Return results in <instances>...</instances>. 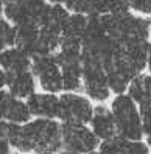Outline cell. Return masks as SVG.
I'll return each mask as SVG.
<instances>
[{"instance_id": "1", "label": "cell", "mask_w": 151, "mask_h": 154, "mask_svg": "<svg viewBox=\"0 0 151 154\" xmlns=\"http://www.w3.org/2000/svg\"><path fill=\"white\" fill-rule=\"evenodd\" d=\"M6 139L16 149L38 154H56L64 146L63 129L51 119H38L25 126L8 122Z\"/></svg>"}, {"instance_id": "2", "label": "cell", "mask_w": 151, "mask_h": 154, "mask_svg": "<svg viewBox=\"0 0 151 154\" xmlns=\"http://www.w3.org/2000/svg\"><path fill=\"white\" fill-rule=\"evenodd\" d=\"M111 111L115 119L117 135L126 140H140L143 137V123L137 103L128 94L117 95L111 103Z\"/></svg>"}, {"instance_id": "3", "label": "cell", "mask_w": 151, "mask_h": 154, "mask_svg": "<svg viewBox=\"0 0 151 154\" xmlns=\"http://www.w3.org/2000/svg\"><path fill=\"white\" fill-rule=\"evenodd\" d=\"M94 107L89 98L78 94H64L59 97L58 119L67 125H86L91 123Z\"/></svg>"}, {"instance_id": "4", "label": "cell", "mask_w": 151, "mask_h": 154, "mask_svg": "<svg viewBox=\"0 0 151 154\" xmlns=\"http://www.w3.org/2000/svg\"><path fill=\"white\" fill-rule=\"evenodd\" d=\"M83 59V89L95 101H106L111 95L104 67L94 59Z\"/></svg>"}, {"instance_id": "5", "label": "cell", "mask_w": 151, "mask_h": 154, "mask_svg": "<svg viewBox=\"0 0 151 154\" xmlns=\"http://www.w3.org/2000/svg\"><path fill=\"white\" fill-rule=\"evenodd\" d=\"M33 73L39 76V84L47 92H58L64 89L63 84V72L58 64L56 55H42L33 58L31 62Z\"/></svg>"}, {"instance_id": "6", "label": "cell", "mask_w": 151, "mask_h": 154, "mask_svg": "<svg viewBox=\"0 0 151 154\" xmlns=\"http://www.w3.org/2000/svg\"><path fill=\"white\" fill-rule=\"evenodd\" d=\"M63 129V145L64 148L72 149L78 154L94 152L100 145V139L94 134L92 129L86 128V125H67L61 126Z\"/></svg>"}, {"instance_id": "7", "label": "cell", "mask_w": 151, "mask_h": 154, "mask_svg": "<svg viewBox=\"0 0 151 154\" xmlns=\"http://www.w3.org/2000/svg\"><path fill=\"white\" fill-rule=\"evenodd\" d=\"M91 128H92L94 134L103 142L117 137V126H115L114 114L104 104H98L97 107H94Z\"/></svg>"}, {"instance_id": "8", "label": "cell", "mask_w": 151, "mask_h": 154, "mask_svg": "<svg viewBox=\"0 0 151 154\" xmlns=\"http://www.w3.org/2000/svg\"><path fill=\"white\" fill-rule=\"evenodd\" d=\"M33 59L26 53L17 47L6 48L0 53V66L8 75H16L22 72H28Z\"/></svg>"}, {"instance_id": "9", "label": "cell", "mask_w": 151, "mask_h": 154, "mask_svg": "<svg viewBox=\"0 0 151 154\" xmlns=\"http://www.w3.org/2000/svg\"><path fill=\"white\" fill-rule=\"evenodd\" d=\"M59 98L51 94H33L26 100V106L31 115H38L42 119H53L58 117Z\"/></svg>"}, {"instance_id": "10", "label": "cell", "mask_w": 151, "mask_h": 154, "mask_svg": "<svg viewBox=\"0 0 151 154\" xmlns=\"http://www.w3.org/2000/svg\"><path fill=\"white\" fill-rule=\"evenodd\" d=\"M16 47L23 50L31 59L38 53V42H39V26L34 23H25L16 26Z\"/></svg>"}, {"instance_id": "11", "label": "cell", "mask_w": 151, "mask_h": 154, "mask_svg": "<svg viewBox=\"0 0 151 154\" xmlns=\"http://www.w3.org/2000/svg\"><path fill=\"white\" fill-rule=\"evenodd\" d=\"M8 75V73H6ZM8 92L14 95L16 98H28L34 94V78L33 73L28 72H22V73L16 75H8Z\"/></svg>"}, {"instance_id": "12", "label": "cell", "mask_w": 151, "mask_h": 154, "mask_svg": "<svg viewBox=\"0 0 151 154\" xmlns=\"http://www.w3.org/2000/svg\"><path fill=\"white\" fill-rule=\"evenodd\" d=\"M128 95L137 104L151 101V73L137 75L128 87Z\"/></svg>"}, {"instance_id": "13", "label": "cell", "mask_w": 151, "mask_h": 154, "mask_svg": "<svg viewBox=\"0 0 151 154\" xmlns=\"http://www.w3.org/2000/svg\"><path fill=\"white\" fill-rule=\"evenodd\" d=\"M3 13L6 19L11 20L16 26L33 23L26 13V0H3Z\"/></svg>"}, {"instance_id": "14", "label": "cell", "mask_w": 151, "mask_h": 154, "mask_svg": "<svg viewBox=\"0 0 151 154\" xmlns=\"http://www.w3.org/2000/svg\"><path fill=\"white\" fill-rule=\"evenodd\" d=\"M87 22H89V17L86 14L73 13L69 17V20L63 30V38H73V39L83 41L86 28H87Z\"/></svg>"}, {"instance_id": "15", "label": "cell", "mask_w": 151, "mask_h": 154, "mask_svg": "<svg viewBox=\"0 0 151 154\" xmlns=\"http://www.w3.org/2000/svg\"><path fill=\"white\" fill-rule=\"evenodd\" d=\"M50 8L51 6H48L44 0H26V13H28V17L39 28L47 23Z\"/></svg>"}, {"instance_id": "16", "label": "cell", "mask_w": 151, "mask_h": 154, "mask_svg": "<svg viewBox=\"0 0 151 154\" xmlns=\"http://www.w3.org/2000/svg\"><path fill=\"white\" fill-rule=\"evenodd\" d=\"M69 17H70V14H69L67 8L56 3V5H53L50 8L48 20H47V23L44 26H48V28L55 30V31H59L61 34H63V30H64V26H66V23L69 20Z\"/></svg>"}, {"instance_id": "17", "label": "cell", "mask_w": 151, "mask_h": 154, "mask_svg": "<svg viewBox=\"0 0 151 154\" xmlns=\"http://www.w3.org/2000/svg\"><path fill=\"white\" fill-rule=\"evenodd\" d=\"M30 115H31V112L28 109V106H26V103H22L19 98H14L13 103L10 104V107H8L5 120L11 122V123L20 125V123H26V122H28Z\"/></svg>"}, {"instance_id": "18", "label": "cell", "mask_w": 151, "mask_h": 154, "mask_svg": "<svg viewBox=\"0 0 151 154\" xmlns=\"http://www.w3.org/2000/svg\"><path fill=\"white\" fill-rule=\"evenodd\" d=\"M122 154H149V146L140 140L122 139Z\"/></svg>"}, {"instance_id": "19", "label": "cell", "mask_w": 151, "mask_h": 154, "mask_svg": "<svg viewBox=\"0 0 151 154\" xmlns=\"http://www.w3.org/2000/svg\"><path fill=\"white\" fill-rule=\"evenodd\" d=\"M16 26H11L5 19L0 17V41L5 45H16Z\"/></svg>"}, {"instance_id": "20", "label": "cell", "mask_w": 151, "mask_h": 154, "mask_svg": "<svg viewBox=\"0 0 151 154\" xmlns=\"http://www.w3.org/2000/svg\"><path fill=\"white\" fill-rule=\"evenodd\" d=\"M66 6H67V10L73 11L76 14H86V16H89L92 13L94 0H67Z\"/></svg>"}, {"instance_id": "21", "label": "cell", "mask_w": 151, "mask_h": 154, "mask_svg": "<svg viewBox=\"0 0 151 154\" xmlns=\"http://www.w3.org/2000/svg\"><path fill=\"white\" fill-rule=\"evenodd\" d=\"M129 10L142 16H151V0H128Z\"/></svg>"}, {"instance_id": "22", "label": "cell", "mask_w": 151, "mask_h": 154, "mask_svg": "<svg viewBox=\"0 0 151 154\" xmlns=\"http://www.w3.org/2000/svg\"><path fill=\"white\" fill-rule=\"evenodd\" d=\"M10 140L0 137V154H10Z\"/></svg>"}, {"instance_id": "23", "label": "cell", "mask_w": 151, "mask_h": 154, "mask_svg": "<svg viewBox=\"0 0 151 154\" xmlns=\"http://www.w3.org/2000/svg\"><path fill=\"white\" fill-rule=\"evenodd\" d=\"M5 86H8V75L3 69H0V90H2Z\"/></svg>"}, {"instance_id": "24", "label": "cell", "mask_w": 151, "mask_h": 154, "mask_svg": "<svg viewBox=\"0 0 151 154\" xmlns=\"http://www.w3.org/2000/svg\"><path fill=\"white\" fill-rule=\"evenodd\" d=\"M146 69L149 70V73H151V41H149V48H148V67Z\"/></svg>"}, {"instance_id": "25", "label": "cell", "mask_w": 151, "mask_h": 154, "mask_svg": "<svg viewBox=\"0 0 151 154\" xmlns=\"http://www.w3.org/2000/svg\"><path fill=\"white\" fill-rule=\"evenodd\" d=\"M58 154H78V152H75V151H72V149H67V148H64L63 151H59Z\"/></svg>"}, {"instance_id": "26", "label": "cell", "mask_w": 151, "mask_h": 154, "mask_svg": "<svg viewBox=\"0 0 151 154\" xmlns=\"http://www.w3.org/2000/svg\"><path fill=\"white\" fill-rule=\"evenodd\" d=\"M50 2L56 5V3H66V2H67V0H50Z\"/></svg>"}, {"instance_id": "27", "label": "cell", "mask_w": 151, "mask_h": 154, "mask_svg": "<svg viewBox=\"0 0 151 154\" xmlns=\"http://www.w3.org/2000/svg\"><path fill=\"white\" fill-rule=\"evenodd\" d=\"M146 142H148V146L151 148V134H148V135H146Z\"/></svg>"}, {"instance_id": "28", "label": "cell", "mask_w": 151, "mask_h": 154, "mask_svg": "<svg viewBox=\"0 0 151 154\" xmlns=\"http://www.w3.org/2000/svg\"><path fill=\"white\" fill-rule=\"evenodd\" d=\"M89 154H98V152H95V151H94V152H89Z\"/></svg>"}]
</instances>
